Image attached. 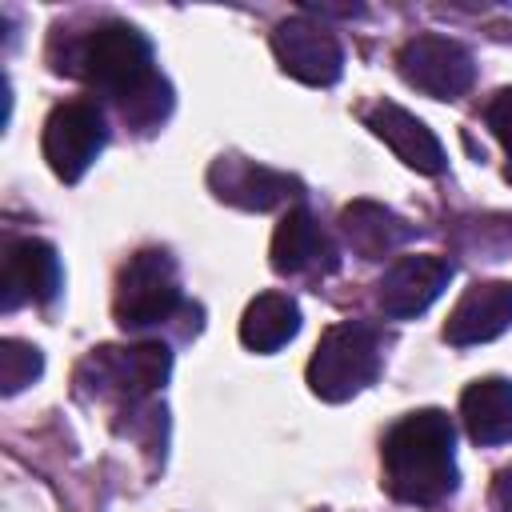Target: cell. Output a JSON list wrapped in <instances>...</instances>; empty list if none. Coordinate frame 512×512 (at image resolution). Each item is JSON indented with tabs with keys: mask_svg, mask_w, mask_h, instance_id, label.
<instances>
[{
	"mask_svg": "<svg viewBox=\"0 0 512 512\" xmlns=\"http://www.w3.org/2000/svg\"><path fill=\"white\" fill-rule=\"evenodd\" d=\"M72 72L84 76L104 100H112L120 108V116L136 128L160 124L172 108V88L156 72L152 44L144 40L140 28H132L124 20L96 24L80 40Z\"/></svg>",
	"mask_w": 512,
	"mask_h": 512,
	"instance_id": "cell-1",
	"label": "cell"
},
{
	"mask_svg": "<svg viewBox=\"0 0 512 512\" xmlns=\"http://www.w3.org/2000/svg\"><path fill=\"white\" fill-rule=\"evenodd\" d=\"M272 52L288 76H296L300 84H312V88H328L344 72V48H340L336 32L320 20H312L308 12L276 24Z\"/></svg>",
	"mask_w": 512,
	"mask_h": 512,
	"instance_id": "cell-8",
	"label": "cell"
},
{
	"mask_svg": "<svg viewBox=\"0 0 512 512\" xmlns=\"http://www.w3.org/2000/svg\"><path fill=\"white\" fill-rule=\"evenodd\" d=\"M512 324V280H476L448 312L444 340L456 348L496 340Z\"/></svg>",
	"mask_w": 512,
	"mask_h": 512,
	"instance_id": "cell-13",
	"label": "cell"
},
{
	"mask_svg": "<svg viewBox=\"0 0 512 512\" xmlns=\"http://www.w3.org/2000/svg\"><path fill=\"white\" fill-rule=\"evenodd\" d=\"M364 124H368L372 136H380V140L396 152V160H404L408 168H416V172H424V176H440V172H444L448 156H444L436 132H432L420 116H412L408 108H400V104H392V100H380V104H372V108L364 112Z\"/></svg>",
	"mask_w": 512,
	"mask_h": 512,
	"instance_id": "cell-12",
	"label": "cell"
},
{
	"mask_svg": "<svg viewBox=\"0 0 512 512\" xmlns=\"http://www.w3.org/2000/svg\"><path fill=\"white\" fill-rule=\"evenodd\" d=\"M484 120H488L492 136L504 144V152L512 156V88H500V92L488 100V108H484ZM508 180H512V164H508Z\"/></svg>",
	"mask_w": 512,
	"mask_h": 512,
	"instance_id": "cell-19",
	"label": "cell"
},
{
	"mask_svg": "<svg viewBox=\"0 0 512 512\" xmlns=\"http://www.w3.org/2000/svg\"><path fill=\"white\" fill-rule=\"evenodd\" d=\"M380 360H384L380 332L364 320H340V324L324 328V336L308 360V388H312V396H320L328 404L352 400L380 376Z\"/></svg>",
	"mask_w": 512,
	"mask_h": 512,
	"instance_id": "cell-3",
	"label": "cell"
},
{
	"mask_svg": "<svg viewBox=\"0 0 512 512\" xmlns=\"http://www.w3.org/2000/svg\"><path fill=\"white\" fill-rule=\"evenodd\" d=\"M44 372V356L36 344L28 340H0V392L16 396L20 388H28L36 376Z\"/></svg>",
	"mask_w": 512,
	"mask_h": 512,
	"instance_id": "cell-18",
	"label": "cell"
},
{
	"mask_svg": "<svg viewBox=\"0 0 512 512\" xmlns=\"http://www.w3.org/2000/svg\"><path fill=\"white\" fill-rule=\"evenodd\" d=\"M272 268L280 276H304V272H332L336 268V248L328 232L316 224L308 208H288L284 220L272 232Z\"/></svg>",
	"mask_w": 512,
	"mask_h": 512,
	"instance_id": "cell-14",
	"label": "cell"
},
{
	"mask_svg": "<svg viewBox=\"0 0 512 512\" xmlns=\"http://www.w3.org/2000/svg\"><path fill=\"white\" fill-rule=\"evenodd\" d=\"M492 508L496 512H512V464L496 472L492 480Z\"/></svg>",
	"mask_w": 512,
	"mask_h": 512,
	"instance_id": "cell-20",
	"label": "cell"
},
{
	"mask_svg": "<svg viewBox=\"0 0 512 512\" xmlns=\"http://www.w3.org/2000/svg\"><path fill=\"white\" fill-rule=\"evenodd\" d=\"M208 184L220 200H228L236 208H248V212H268V208H280V204L300 196L296 176L264 168V164L244 160V156H220L208 168Z\"/></svg>",
	"mask_w": 512,
	"mask_h": 512,
	"instance_id": "cell-10",
	"label": "cell"
},
{
	"mask_svg": "<svg viewBox=\"0 0 512 512\" xmlns=\"http://www.w3.org/2000/svg\"><path fill=\"white\" fill-rule=\"evenodd\" d=\"M396 72L408 88L432 100H460L476 80V60L448 36H412L396 52Z\"/></svg>",
	"mask_w": 512,
	"mask_h": 512,
	"instance_id": "cell-7",
	"label": "cell"
},
{
	"mask_svg": "<svg viewBox=\"0 0 512 512\" xmlns=\"http://www.w3.org/2000/svg\"><path fill=\"white\" fill-rule=\"evenodd\" d=\"M172 372V352L160 340L128 348H96L80 364V384H96V396H120L128 404L156 392Z\"/></svg>",
	"mask_w": 512,
	"mask_h": 512,
	"instance_id": "cell-5",
	"label": "cell"
},
{
	"mask_svg": "<svg viewBox=\"0 0 512 512\" xmlns=\"http://www.w3.org/2000/svg\"><path fill=\"white\" fill-rule=\"evenodd\" d=\"M108 144L104 112L92 100L56 104L44 120V160L56 180L76 184Z\"/></svg>",
	"mask_w": 512,
	"mask_h": 512,
	"instance_id": "cell-6",
	"label": "cell"
},
{
	"mask_svg": "<svg viewBox=\"0 0 512 512\" xmlns=\"http://www.w3.org/2000/svg\"><path fill=\"white\" fill-rule=\"evenodd\" d=\"M340 232L360 260H384L388 252H396L400 244H408L416 236V228L408 220H400L392 208H384L376 200H352L340 212Z\"/></svg>",
	"mask_w": 512,
	"mask_h": 512,
	"instance_id": "cell-15",
	"label": "cell"
},
{
	"mask_svg": "<svg viewBox=\"0 0 512 512\" xmlns=\"http://www.w3.org/2000/svg\"><path fill=\"white\" fill-rule=\"evenodd\" d=\"M448 280H452V260H444L436 252L400 256L376 280V304L392 320H412L432 308V300L448 288Z\"/></svg>",
	"mask_w": 512,
	"mask_h": 512,
	"instance_id": "cell-9",
	"label": "cell"
},
{
	"mask_svg": "<svg viewBox=\"0 0 512 512\" xmlns=\"http://www.w3.org/2000/svg\"><path fill=\"white\" fill-rule=\"evenodd\" d=\"M300 332V308L284 292H260L240 316V344L248 352H276Z\"/></svg>",
	"mask_w": 512,
	"mask_h": 512,
	"instance_id": "cell-17",
	"label": "cell"
},
{
	"mask_svg": "<svg viewBox=\"0 0 512 512\" xmlns=\"http://www.w3.org/2000/svg\"><path fill=\"white\" fill-rule=\"evenodd\" d=\"M60 292V256L44 240H16L4 252L0 268V304L4 312L20 304H52Z\"/></svg>",
	"mask_w": 512,
	"mask_h": 512,
	"instance_id": "cell-11",
	"label": "cell"
},
{
	"mask_svg": "<svg viewBox=\"0 0 512 512\" xmlns=\"http://www.w3.org/2000/svg\"><path fill=\"white\" fill-rule=\"evenodd\" d=\"M180 304H184L180 272L164 248H140L136 256H128V264L116 276V296H112V312L120 328L164 324L176 316Z\"/></svg>",
	"mask_w": 512,
	"mask_h": 512,
	"instance_id": "cell-4",
	"label": "cell"
},
{
	"mask_svg": "<svg viewBox=\"0 0 512 512\" xmlns=\"http://www.w3.org/2000/svg\"><path fill=\"white\" fill-rule=\"evenodd\" d=\"M460 420H464L468 436L484 448L512 440V380H504V376L472 380L460 392Z\"/></svg>",
	"mask_w": 512,
	"mask_h": 512,
	"instance_id": "cell-16",
	"label": "cell"
},
{
	"mask_svg": "<svg viewBox=\"0 0 512 512\" xmlns=\"http://www.w3.org/2000/svg\"><path fill=\"white\" fill-rule=\"evenodd\" d=\"M384 460V488L400 504H440L456 492V428L452 416L440 408H420L400 416L380 448Z\"/></svg>",
	"mask_w": 512,
	"mask_h": 512,
	"instance_id": "cell-2",
	"label": "cell"
}]
</instances>
